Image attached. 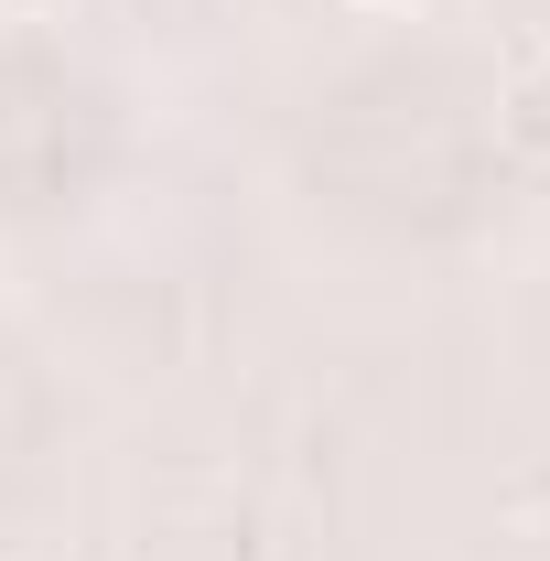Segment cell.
<instances>
[{
	"mask_svg": "<svg viewBox=\"0 0 550 561\" xmlns=\"http://www.w3.org/2000/svg\"><path fill=\"white\" fill-rule=\"evenodd\" d=\"M496 130H507L518 162H550V55H518L507 98H496Z\"/></svg>",
	"mask_w": 550,
	"mask_h": 561,
	"instance_id": "obj_1",
	"label": "cell"
},
{
	"mask_svg": "<svg viewBox=\"0 0 550 561\" xmlns=\"http://www.w3.org/2000/svg\"><path fill=\"white\" fill-rule=\"evenodd\" d=\"M345 11H411V0H345Z\"/></svg>",
	"mask_w": 550,
	"mask_h": 561,
	"instance_id": "obj_2",
	"label": "cell"
},
{
	"mask_svg": "<svg viewBox=\"0 0 550 561\" xmlns=\"http://www.w3.org/2000/svg\"><path fill=\"white\" fill-rule=\"evenodd\" d=\"M0 11H55V0H0Z\"/></svg>",
	"mask_w": 550,
	"mask_h": 561,
	"instance_id": "obj_3",
	"label": "cell"
}]
</instances>
